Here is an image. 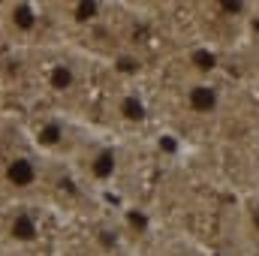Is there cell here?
Masks as SVG:
<instances>
[{
    "mask_svg": "<svg viewBox=\"0 0 259 256\" xmlns=\"http://www.w3.org/2000/svg\"><path fill=\"white\" fill-rule=\"evenodd\" d=\"M196 61H199V69H211V66H214V55H205V52H202V55H196Z\"/></svg>",
    "mask_w": 259,
    "mask_h": 256,
    "instance_id": "10",
    "label": "cell"
},
{
    "mask_svg": "<svg viewBox=\"0 0 259 256\" xmlns=\"http://www.w3.org/2000/svg\"><path fill=\"white\" fill-rule=\"evenodd\" d=\"M118 112H121V118L124 121H133V124H142L145 118H148V112H145V103L139 100V97H121V103H118Z\"/></svg>",
    "mask_w": 259,
    "mask_h": 256,
    "instance_id": "8",
    "label": "cell"
},
{
    "mask_svg": "<svg viewBox=\"0 0 259 256\" xmlns=\"http://www.w3.org/2000/svg\"><path fill=\"white\" fill-rule=\"evenodd\" d=\"M39 217L30 211V208H15L6 220V238L15 244V247H30L39 241Z\"/></svg>",
    "mask_w": 259,
    "mask_h": 256,
    "instance_id": "2",
    "label": "cell"
},
{
    "mask_svg": "<svg viewBox=\"0 0 259 256\" xmlns=\"http://www.w3.org/2000/svg\"><path fill=\"white\" fill-rule=\"evenodd\" d=\"M3 256H27V253H21V250H9V253H3Z\"/></svg>",
    "mask_w": 259,
    "mask_h": 256,
    "instance_id": "13",
    "label": "cell"
},
{
    "mask_svg": "<svg viewBox=\"0 0 259 256\" xmlns=\"http://www.w3.org/2000/svg\"><path fill=\"white\" fill-rule=\"evenodd\" d=\"M115 169H118V154H115L112 148H103V151L94 154V160H91V175H94L97 181H109V178L115 175Z\"/></svg>",
    "mask_w": 259,
    "mask_h": 256,
    "instance_id": "6",
    "label": "cell"
},
{
    "mask_svg": "<svg viewBox=\"0 0 259 256\" xmlns=\"http://www.w3.org/2000/svg\"><path fill=\"white\" fill-rule=\"evenodd\" d=\"M39 178H42V160L36 154H27V151L12 154L3 166V184L9 190H30L39 184Z\"/></svg>",
    "mask_w": 259,
    "mask_h": 256,
    "instance_id": "1",
    "label": "cell"
},
{
    "mask_svg": "<svg viewBox=\"0 0 259 256\" xmlns=\"http://www.w3.org/2000/svg\"><path fill=\"white\" fill-rule=\"evenodd\" d=\"M160 256H196V253L187 250V247H169V250H163Z\"/></svg>",
    "mask_w": 259,
    "mask_h": 256,
    "instance_id": "11",
    "label": "cell"
},
{
    "mask_svg": "<svg viewBox=\"0 0 259 256\" xmlns=\"http://www.w3.org/2000/svg\"><path fill=\"white\" fill-rule=\"evenodd\" d=\"M187 106H190V112H196V115H211L220 106V94H217L214 84L196 81V84L187 88Z\"/></svg>",
    "mask_w": 259,
    "mask_h": 256,
    "instance_id": "4",
    "label": "cell"
},
{
    "mask_svg": "<svg viewBox=\"0 0 259 256\" xmlns=\"http://www.w3.org/2000/svg\"><path fill=\"white\" fill-rule=\"evenodd\" d=\"M75 69L72 64H55L49 69V75H46V84L55 91V94H66V91H72L75 88Z\"/></svg>",
    "mask_w": 259,
    "mask_h": 256,
    "instance_id": "5",
    "label": "cell"
},
{
    "mask_svg": "<svg viewBox=\"0 0 259 256\" xmlns=\"http://www.w3.org/2000/svg\"><path fill=\"white\" fill-rule=\"evenodd\" d=\"M253 223L259 226V208H253Z\"/></svg>",
    "mask_w": 259,
    "mask_h": 256,
    "instance_id": "14",
    "label": "cell"
},
{
    "mask_svg": "<svg viewBox=\"0 0 259 256\" xmlns=\"http://www.w3.org/2000/svg\"><path fill=\"white\" fill-rule=\"evenodd\" d=\"M72 12H75V15H72L75 21H94L97 12H100V6H97V3H75Z\"/></svg>",
    "mask_w": 259,
    "mask_h": 256,
    "instance_id": "9",
    "label": "cell"
},
{
    "mask_svg": "<svg viewBox=\"0 0 259 256\" xmlns=\"http://www.w3.org/2000/svg\"><path fill=\"white\" fill-rule=\"evenodd\" d=\"M220 9H226V12H241L244 3H220Z\"/></svg>",
    "mask_w": 259,
    "mask_h": 256,
    "instance_id": "12",
    "label": "cell"
},
{
    "mask_svg": "<svg viewBox=\"0 0 259 256\" xmlns=\"http://www.w3.org/2000/svg\"><path fill=\"white\" fill-rule=\"evenodd\" d=\"M61 139H64V124H61L58 118L42 121V124L36 127V145H39V148H46V151L58 148V145H61Z\"/></svg>",
    "mask_w": 259,
    "mask_h": 256,
    "instance_id": "7",
    "label": "cell"
},
{
    "mask_svg": "<svg viewBox=\"0 0 259 256\" xmlns=\"http://www.w3.org/2000/svg\"><path fill=\"white\" fill-rule=\"evenodd\" d=\"M39 21H42L39 6H33L27 0H18V3H9L6 6V24L18 36H33L39 30Z\"/></svg>",
    "mask_w": 259,
    "mask_h": 256,
    "instance_id": "3",
    "label": "cell"
}]
</instances>
